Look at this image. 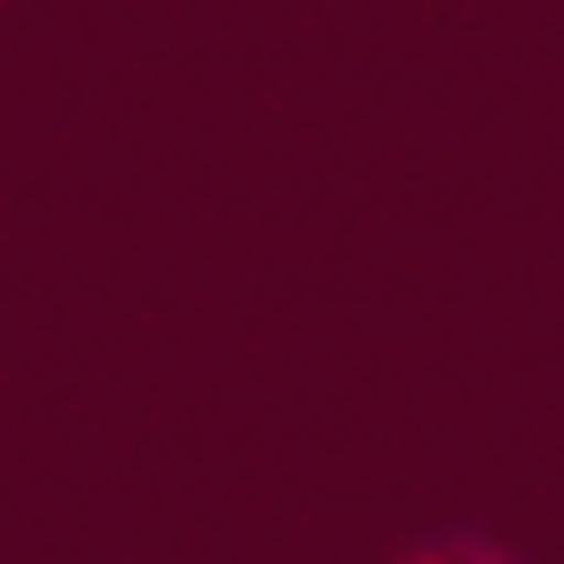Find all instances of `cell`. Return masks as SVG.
I'll return each instance as SVG.
<instances>
[{
    "label": "cell",
    "mask_w": 564,
    "mask_h": 564,
    "mask_svg": "<svg viewBox=\"0 0 564 564\" xmlns=\"http://www.w3.org/2000/svg\"><path fill=\"white\" fill-rule=\"evenodd\" d=\"M383 564H534L514 534H494V524H423V534H403Z\"/></svg>",
    "instance_id": "1"
}]
</instances>
